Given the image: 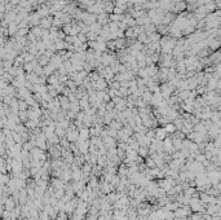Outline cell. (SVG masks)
I'll list each match as a JSON object with an SVG mask.
<instances>
[{
    "mask_svg": "<svg viewBox=\"0 0 221 220\" xmlns=\"http://www.w3.org/2000/svg\"><path fill=\"white\" fill-rule=\"evenodd\" d=\"M14 207V205H13V201H8V205H7V208H8V210H12V208Z\"/></svg>",
    "mask_w": 221,
    "mask_h": 220,
    "instance_id": "obj_1",
    "label": "cell"
}]
</instances>
